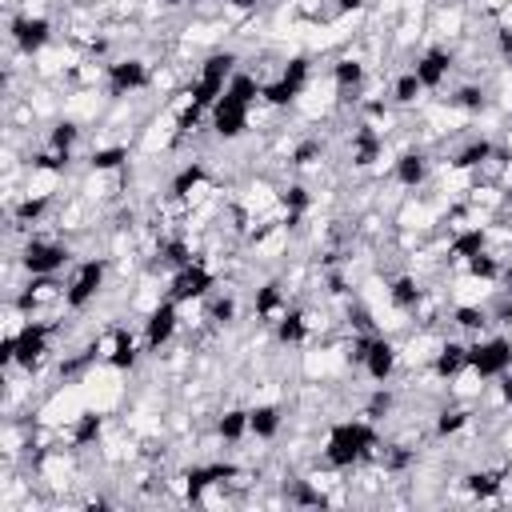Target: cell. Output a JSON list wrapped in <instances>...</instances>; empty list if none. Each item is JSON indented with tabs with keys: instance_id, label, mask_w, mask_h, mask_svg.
Instances as JSON below:
<instances>
[{
	"instance_id": "9c48e42d",
	"label": "cell",
	"mask_w": 512,
	"mask_h": 512,
	"mask_svg": "<svg viewBox=\"0 0 512 512\" xmlns=\"http://www.w3.org/2000/svg\"><path fill=\"white\" fill-rule=\"evenodd\" d=\"M388 100H392L400 112H412V108H420V104L428 100V88L420 84V76H416L412 68H400V72L388 76Z\"/></svg>"
},
{
	"instance_id": "5b68a950",
	"label": "cell",
	"mask_w": 512,
	"mask_h": 512,
	"mask_svg": "<svg viewBox=\"0 0 512 512\" xmlns=\"http://www.w3.org/2000/svg\"><path fill=\"white\" fill-rule=\"evenodd\" d=\"M408 68L420 76V84L428 88V96H440V92L456 80V48L432 40V44H424V48L412 56Z\"/></svg>"
},
{
	"instance_id": "7a4b0ae2",
	"label": "cell",
	"mask_w": 512,
	"mask_h": 512,
	"mask_svg": "<svg viewBox=\"0 0 512 512\" xmlns=\"http://www.w3.org/2000/svg\"><path fill=\"white\" fill-rule=\"evenodd\" d=\"M152 88V60L140 52H120L104 64V100H128Z\"/></svg>"
},
{
	"instance_id": "6da1fadb",
	"label": "cell",
	"mask_w": 512,
	"mask_h": 512,
	"mask_svg": "<svg viewBox=\"0 0 512 512\" xmlns=\"http://www.w3.org/2000/svg\"><path fill=\"white\" fill-rule=\"evenodd\" d=\"M108 276H112V260H108L104 252L80 256V260L68 268V312H88V308H96V300L108 292V288H104Z\"/></svg>"
},
{
	"instance_id": "52a82bcc",
	"label": "cell",
	"mask_w": 512,
	"mask_h": 512,
	"mask_svg": "<svg viewBox=\"0 0 512 512\" xmlns=\"http://www.w3.org/2000/svg\"><path fill=\"white\" fill-rule=\"evenodd\" d=\"M468 364L484 376V380H496L500 372L512 368V336L508 332H488L480 340L468 344Z\"/></svg>"
},
{
	"instance_id": "3957f363",
	"label": "cell",
	"mask_w": 512,
	"mask_h": 512,
	"mask_svg": "<svg viewBox=\"0 0 512 512\" xmlns=\"http://www.w3.org/2000/svg\"><path fill=\"white\" fill-rule=\"evenodd\" d=\"M60 36H56V20L48 12H32V8H20L8 16V48L20 52L24 60H36L44 48H52Z\"/></svg>"
},
{
	"instance_id": "ba28073f",
	"label": "cell",
	"mask_w": 512,
	"mask_h": 512,
	"mask_svg": "<svg viewBox=\"0 0 512 512\" xmlns=\"http://www.w3.org/2000/svg\"><path fill=\"white\" fill-rule=\"evenodd\" d=\"M284 428H288V408H284V400H252V404H248V440L272 444V440H280Z\"/></svg>"
},
{
	"instance_id": "277c9868",
	"label": "cell",
	"mask_w": 512,
	"mask_h": 512,
	"mask_svg": "<svg viewBox=\"0 0 512 512\" xmlns=\"http://www.w3.org/2000/svg\"><path fill=\"white\" fill-rule=\"evenodd\" d=\"M180 332H184V312H180V304L172 300V296H164L144 320H140V340H144V356L148 360H156V356H164L176 340H180Z\"/></svg>"
},
{
	"instance_id": "8992f818",
	"label": "cell",
	"mask_w": 512,
	"mask_h": 512,
	"mask_svg": "<svg viewBox=\"0 0 512 512\" xmlns=\"http://www.w3.org/2000/svg\"><path fill=\"white\" fill-rule=\"evenodd\" d=\"M220 288V276H216V268L212 264H204V260H192V264H184V268H176L172 276H168V296L176 300V304H200L208 292H216Z\"/></svg>"
},
{
	"instance_id": "30bf717a",
	"label": "cell",
	"mask_w": 512,
	"mask_h": 512,
	"mask_svg": "<svg viewBox=\"0 0 512 512\" xmlns=\"http://www.w3.org/2000/svg\"><path fill=\"white\" fill-rule=\"evenodd\" d=\"M452 332H460L464 340H480V336L496 332L488 304H452Z\"/></svg>"
}]
</instances>
